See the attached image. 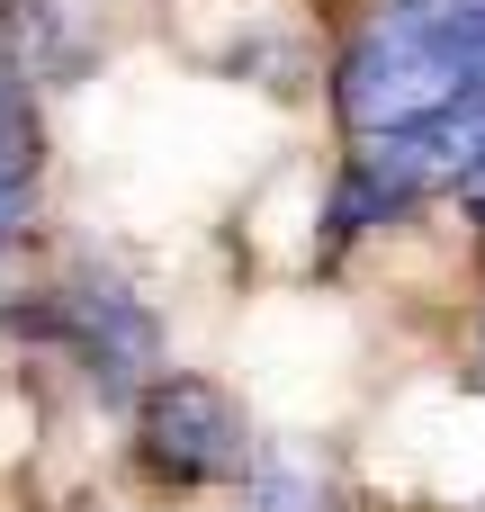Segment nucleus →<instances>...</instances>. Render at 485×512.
<instances>
[{
	"label": "nucleus",
	"instance_id": "obj_1",
	"mask_svg": "<svg viewBox=\"0 0 485 512\" xmlns=\"http://www.w3.org/2000/svg\"><path fill=\"white\" fill-rule=\"evenodd\" d=\"M468 99H485V0H378V18L333 63L351 144L432 126Z\"/></svg>",
	"mask_w": 485,
	"mask_h": 512
},
{
	"label": "nucleus",
	"instance_id": "obj_2",
	"mask_svg": "<svg viewBox=\"0 0 485 512\" xmlns=\"http://www.w3.org/2000/svg\"><path fill=\"white\" fill-rule=\"evenodd\" d=\"M135 459L162 486H243L252 477V423L207 378H162L135 405Z\"/></svg>",
	"mask_w": 485,
	"mask_h": 512
},
{
	"label": "nucleus",
	"instance_id": "obj_3",
	"mask_svg": "<svg viewBox=\"0 0 485 512\" xmlns=\"http://www.w3.org/2000/svg\"><path fill=\"white\" fill-rule=\"evenodd\" d=\"M45 324H63V342H81L108 378H126V369H144V360H153V315H144L126 288H108V279L63 288V297L45 306Z\"/></svg>",
	"mask_w": 485,
	"mask_h": 512
},
{
	"label": "nucleus",
	"instance_id": "obj_4",
	"mask_svg": "<svg viewBox=\"0 0 485 512\" xmlns=\"http://www.w3.org/2000/svg\"><path fill=\"white\" fill-rule=\"evenodd\" d=\"M45 207V117L27 81H0V243H18Z\"/></svg>",
	"mask_w": 485,
	"mask_h": 512
}]
</instances>
